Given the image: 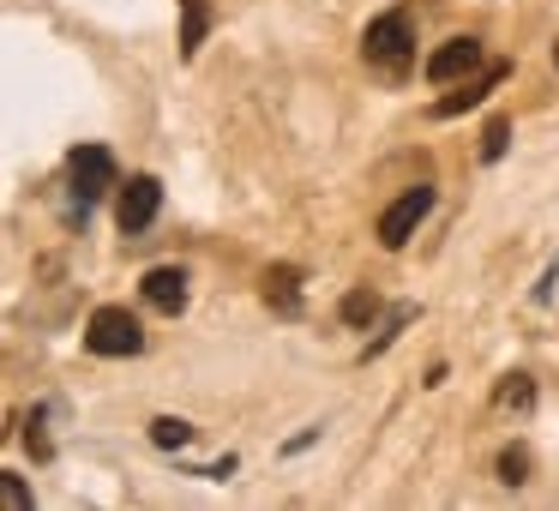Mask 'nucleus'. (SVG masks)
I'll return each mask as SVG.
<instances>
[{"label":"nucleus","instance_id":"obj_1","mask_svg":"<svg viewBox=\"0 0 559 511\" xmlns=\"http://www.w3.org/2000/svg\"><path fill=\"white\" fill-rule=\"evenodd\" d=\"M361 55H367L373 73L403 79L415 67V19L409 13H379L373 25L361 31Z\"/></svg>","mask_w":559,"mask_h":511},{"label":"nucleus","instance_id":"obj_2","mask_svg":"<svg viewBox=\"0 0 559 511\" xmlns=\"http://www.w3.org/2000/svg\"><path fill=\"white\" fill-rule=\"evenodd\" d=\"M85 349L91 355H109V361H121V355H139L145 349V325H139L127 307H97L85 325Z\"/></svg>","mask_w":559,"mask_h":511},{"label":"nucleus","instance_id":"obj_3","mask_svg":"<svg viewBox=\"0 0 559 511\" xmlns=\"http://www.w3.org/2000/svg\"><path fill=\"white\" fill-rule=\"evenodd\" d=\"M67 175H73V199H79V217H85L91 205H97L103 193L115 187V157L103 145H79L73 157H67Z\"/></svg>","mask_w":559,"mask_h":511},{"label":"nucleus","instance_id":"obj_4","mask_svg":"<svg viewBox=\"0 0 559 511\" xmlns=\"http://www.w3.org/2000/svg\"><path fill=\"white\" fill-rule=\"evenodd\" d=\"M157 211H163V181L157 175H133V181L121 187L115 223H121V235H145L151 223H157Z\"/></svg>","mask_w":559,"mask_h":511},{"label":"nucleus","instance_id":"obj_5","mask_svg":"<svg viewBox=\"0 0 559 511\" xmlns=\"http://www.w3.org/2000/svg\"><path fill=\"white\" fill-rule=\"evenodd\" d=\"M506 79H511V61H487L481 73H469L457 91H451V97H439V103H433V121H451V115H463V109H481V103L493 97V91L506 85Z\"/></svg>","mask_w":559,"mask_h":511},{"label":"nucleus","instance_id":"obj_6","mask_svg":"<svg viewBox=\"0 0 559 511\" xmlns=\"http://www.w3.org/2000/svg\"><path fill=\"white\" fill-rule=\"evenodd\" d=\"M427 211H433V187H409V193H403L397 205L379 217V247H391V253H397V247H409V235L421 229Z\"/></svg>","mask_w":559,"mask_h":511},{"label":"nucleus","instance_id":"obj_7","mask_svg":"<svg viewBox=\"0 0 559 511\" xmlns=\"http://www.w3.org/2000/svg\"><path fill=\"white\" fill-rule=\"evenodd\" d=\"M481 67H487V55H481L475 37H451V43H439V49L427 55V79H433V85H457V79L481 73Z\"/></svg>","mask_w":559,"mask_h":511},{"label":"nucleus","instance_id":"obj_8","mask_svg":"<svg viewBox=\"0 0 559 511\" xmlns=\"http://www.w3.org/2000/svg\"><path fill=\"white\" fill-rule=\"evenodd\" d=\"M145 301L157 307V313H181L187 307V271L181 265H157V271H145Z\"/></svg>","mask_w":559,"mask_h":511},{"label":"nucleus","instance_id":"obj_9","mask_svg":"<svg viewBox=\"0 0 559 511\" xmlns=\"http://www.w3.org/2000/svg\"><path fill=\"white\" fill-rule=\"evenodd\" d=\"M259 289H265V307H271V313L301 319V271H295V265H271Z\"/></svg>","mask_w":559,"mask_h":511},{"label":"nucleus","instance_id":"obj_10","mask_svg":"<svg viewBox=\"0 0 559 511\" xmlns=\"http://www.w3.org/2000/svg\"><path fill=\"white\" fill-rule=\"evenodd\" d=\"M211 37V0H181V55L193 61Z\"/></svg>","mask_w":559,"mask_h":511},{"label":"nucleus","instance_id":"obj_11","mask_svg":"<svg viewBox=\"0 0 559 511\" xmlns=\"http://www.w3.org/2000/svg\"><path fill=\"white\" fill-rule=\"evenodd\" d=\"M493 403L499 409H511V415H530L535 409V385H530V373H506L493 385Z\"/></svg>","mask_w":559,"mask_h":511},{"label":"nucleus","instance_id":"obj_12","mask_svg":"<svg viewBox=\"0 0 559 511\" xmlns=\"http://www.w3.org/2000/svg\"><path fill=\"white\" fill-rule=\"evenodd\" d=\"M337 313H343V325L361 331V325H373V319H379V295H373V289H349Z\"/></svg>","mask_w":559,"mask_h":511},{"label":"nucleus","instance_id":"obj_13","mask_svg":"<svg viewBox=\"0 0 559 511\" xmlns=\"http://www.w3.org/2000/svg\"><path fill=\"white\" fill-rule=\"evenodd\" d=\"M187 439H193V427H187L181 415H157V421H151V445H163V451H181Z\"/></svg>","mask_w":559,"mask_h":511},{"label":"nucleus","instance_id":"obj_14","mask_svg":"<svg viewBox=\"0 0 559 511\" xmlns=\"http://www.w3.org/2000/svg\"><path fill=\"white\" fill-rule=\"evenodd\" d=\"M506 145H511V121H506V115H493L487 133H481V163H499V157H506Z\"/></svg>","mask_w":559,"mask_h":511},{"label":"nucleus","instance_id":"obj_15","mask_svg":"<svg viewBox=\"0 0 559 511\" xmlns=\"http://www.w3.org/2000/svg\"><path fill=\"white\" fill-rule=\"evenodd\" d=\"M499 482H511V487L530 482V451H523V445H511L506 457H499Z\"/></svg>","mask_w":559,"mask_h":511},{"label":"nucleus","instance_id":"obj_16","mask_svg":"<svg viewBox=\"0 0 559 511\" xmlns=\"http://www.w3.org/2000/svg\"><path fill=\"white\" fill-rule=\"evenodd\" d=\"M0 506H7V511H25V506H31V487H25V482H19V475H13V470L0 475Z\"/></svg>","mask_w":559,"mask_h":511},{"label":"nucleus","instance_id":"obj_17","mask_svg":"<svg viewBox=\"0 0 559 511\" xmlns=\"http://www.w3.org/2000/svg\"><path fill=\"white\" fill-rule=\"evenodd\" d=\"M409 319H415V307H391V319H385V331H379V337H373V343H367V355H379V349H385V343H391V337H397V331H403V325H409Z\"/></svg>","mask_w":559,"mask_h":511},{"label":"nucleus","instance_id":"obj_18","mask_svg":"<svg viewBox=\"0 0 559 511\" xmlns=\"http://www.w3.org/2000/svg\"><path fill=\"white\" fill-rule=\"evenodd\" d=\"M554 67H559V49H554Z\"/></svg>","mask_w":559,"mask_h":511}]
</instances>
